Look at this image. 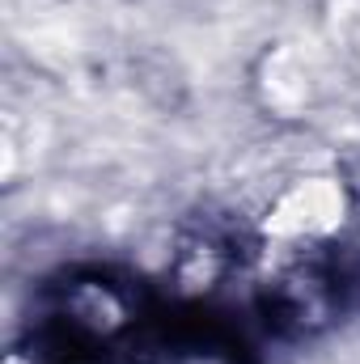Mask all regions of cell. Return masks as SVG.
Wrapping results in <instances>:
<instances>
[{"label": "cell", "mask_w": 360, "mask_h": 364, "mask_svg": "<svg viewBox=\"0 0 360 364\" xmlns=\"http://www.w3.org/2000/svg\"><path fill=\"white\" fill-rule=\"evenodd\" d=\"M9 364H174L153 296L115 267L64 272L43 288Z\"/></svg>", "instance_id": "obj_1"}]
</instances>
